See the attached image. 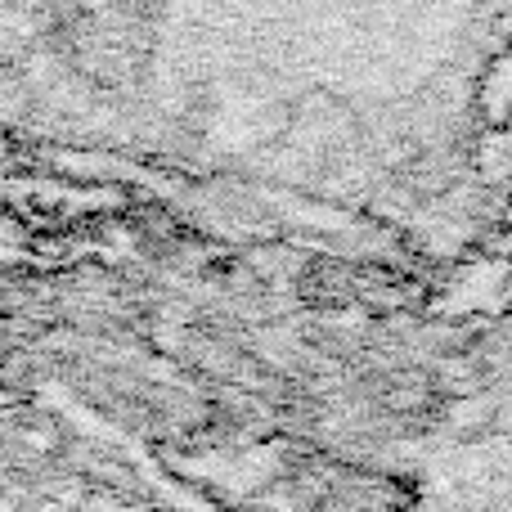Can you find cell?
<instances>
[{
	"mask_svg": "<svg viewBox=\"0 0 512 512\" xmlns=\"http://www.w3.org/2000/svg\"><path fill=\"white\" fill-rule=\"evenodd\" d=\"M504 225L512 230V189H508V203H504Z\"/></svg>",
	"mask_w": 512,
	"mask_h": 512,
	"instance_id": "3",
	"label": "cell"
},
{
	"mask_svg": "<svg viewBox=\"0 0 512 512\" xmlns=\"http://www.w3.org/2000/svg\"><path fill=\"white\" fill-rule=\"evenodd\" d=\"M477 108L486 117V131H508L512 126V50L486 63L477 86Z\"/></svg>",
	"mask_w": 512,
	"mask_h": 512,
	"instance_id": "1",
	"label": "cell"
},
{
	"mask_svg": "<svg viewBox=\"0 0 512 512\" xmlns=\"http://www.w3.org/2000/svg\"><path fill=\"white\" fill-rule=\"evenodd\" d=\"M472 167L486 185H512V126L508 131H481L472 144Z\"/></svg>",
	"mask_w": 512,
	"mask_h": 512,
	"instance_id": "2",
	"label": "cell"
}]
</instances>
